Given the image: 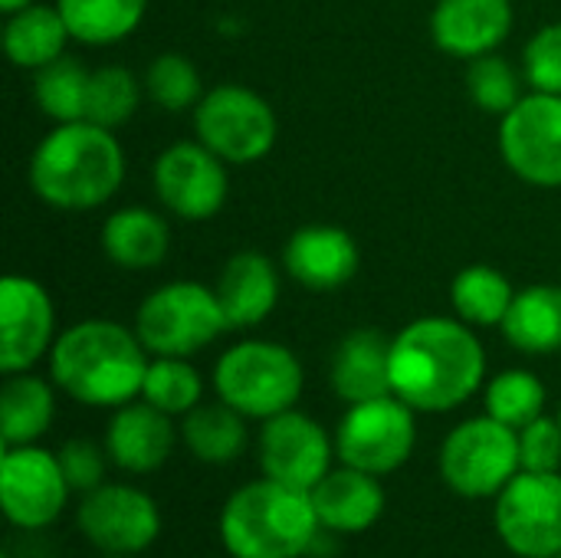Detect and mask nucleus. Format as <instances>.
<instances>
[{"label":"nucleus","instance_id":"f257e3e1","mask_svg":"<svg viewBox=\"0 0 561 558\" xmlns=\"http://www.w3.org/2000/svg\"><path fill=\"white\" fill-rule=\"evenodd\" d=\"M483 378L486 352L463 319L424 316L391 339V391L421 414L467 405Z\"/></svg>","mask_w":561,"mask_h":558},{"label":"nucleus","instance_id":"f03ea898","mask_svg":"<svg viewBox=\"0 0 561 558\" xmlns=\"http://www.w3.org/2000/svg\"><path fill=\"white\" fill-rule=\"evenodd\" d=\"M148 349L115 319H82L62 329L49 349L53 385L89 408H122L141 398Z\"/></svg>","mask_w":561,"mask_h":558},{"label":"nucleus","instance_id":"7ed1b4c3","mask_svg":"<svg viewBox=\"0 0 561 558\" xmlns=\"http://www.w3.org/2000/svg\"><path fill=\"white\" fill-rule=\"evenodd\" d=\"M33 194L66 214H82L108 204L125 181V148L89 118L62 122L33 148L26 168Z\"/></svg>","mask_w":561,"mask_h":558},{"label":"nucleus","instance_id":"20e7f679","mask_svg":"<svg viewBox=\"0 0 561 558\" xmlns=\"http://www.w3.org/2000/svg\"><path fill=\"white\" fill-rule=\"evenodd\" d=\"M319 529L312 497L270 477L240 487L220 513V539L233 558H299Z\"/></svg>","mask_w":561,"mask_h":558},{"label":"nucleus","instance_id":"39448f33","mask_svg":"<svg viewBox=\"0 0 561 558\" xmlns=\"http://www.w3.org/2000/svg\"><path fill=\"white\" fill-rule=\"evenodd\" d=\"M299 358L270 339H247L230 345L214 365L217 398L240 411L247 421H270L296 408L302 395Z\"/></svg>","mask_w":561,"mask_h":558},{"label":"nucleus","instance_id":"423d86ee","mask_svg":"<svg viewBox=\"0 0 561 558\" xmlns=\"http://www.w3.org/2000/svg\"><path fill=\"white\" fill-rule=\"evenodd\" d=\"M131 329L138 332L148 355L171 358H191L230 332L217 293L197 280H171L148 293L135 312Z\"/></svg>","mask_w":561,"mask_h":558},{"label":"nucleus","instance_id":"0eeeda50","mask_svg":"<svg viewBox=\"0 0 561 558\" xmlns=\"http://www.w3.org/2000/svg\"><path fill=\"white\" fill-rule=\"evenodd\" d=\"M279 135L273 105L250 86L220 82L194 109V138L233 168L263 161Z\"/></svg>","mask_w":561,"mask_h":558},{"label":"nucleus","instance_id":"6e6552de","mask_svg":"<svg viewBox=\"0 0 561 558\" xmlns=\"http://www.w3.org/2000/svg\"><path fill=\"white\" fill-rule=\"evenodd\" d=\"M519 470V431L490 414L457 424L440 447V477L463 500L500 497Z\"/></svg>","mask_w":561,"mask_h":558},{"label":"nucleus","instance_id":"1a4fd4ad","mask_svg":"<svg viewBox=\"0 0 561 558\" xmlns=\"http://www.w3.org/2000/svg\"><path fill=\"white\" fill-rule=\"evenodd\" d=\"M414 408L398 395L348 405L335 431V454L345 467L385 477L401 470L417 444Z\"/></svg>","mask_w":561,"mask_h":558},{"label":"nucleus","instance_id":"9d476101","mask_svg":"<svg viewBox=\"0 0 561 558\" xmlns=\"http://www.w3.org/2000/svg\"><path fill=\"white\" fill-rule=\"evenodd\" d=\"M230 164L204 141H174L151 164L158 204L184 224L210 220L230 197Z\"/></svg>","mask_w":561,"mask_h":558},{"label":"nucleus","instance_id":"9b49d317","mask_svg":"<svg viewBox=\"0 0 561 558\" xmlns=\"http://www.w3.org/2000/svg\"><path fill=\"white\" fill-rule=\"evenodd\" d=\"M500 155L533 187H561V95L526 92L500 118Z\"/></svg>","mask_w":561,"mask_h":558},{"label":"nucleus","instance_id":"f8f14e48","mask_svg":"<svg viewBox=\"0 0 561 558\" xmlns=\"http://www.w3.org/2000/svg\"><path fill=\"white\" fill-rule=\"evenodd\" d=\"M496 533L510 553L552 558L561 553V474L519 470L496 497Z\"/></svg>","mask_w":561,"mask_h":558},{"label":"nucleus","instance_id":"ddd939ff","mask_svg":"<svg viewBox=\"0 0 561 558\" xmlns=\"http://www.w3.org/2000/svg\"><path fill=\"white\" fill-rule=\"evenodd\" d=\"M0 500L7 520L20 529H43L56 523L69 500V483L59 467V457L33 444L3 447Z\"/></svg>","mask_w":561,"mask_h":558},{"label":"nucleus","instance_id":"4468645a","mask_svg":"<svg viewBox=\"0 0 561 558\" xmlns=\"http://www.w3.org/2000/svg\"><path fill=\"white\" fill-rule=\"evenodd\" d=\"M56 342V306L43 283L10 273L0 280V372H30L49 358Z\"/></svg>","mask_w":561,"mask_h":558},{"label":"nucleus","instance_id":"2eb2a0df","mask_svg":"<svg viewBox=\"0 0 561 558\" xmlns=\"http://www.w3.org/2000/svg\"><path fill=\"white\" fill-rule=\"evenodd\" d=\"M79 529L105 556H138L158 539L161 513L148 493L122 483H102L82 497Z\"/></svg>","mask_w":561,"mask_h":558},{"label":"nucleus","instance_id":"dca6fc26","mask_svg":"<svg viewBox=\"0 0 561 558\" xmlns=\"http://www.w3.org/2000/svg\"><path fill=\"white\" fill-rule=\"evenodd\" d=\"M335 441H329L325 428L316 424L302 411H283L263 421L260 434V467L263 477L286 483L293 490L312 493V487L332 470Z\"/></svg>","mask_w":561,"mask_h":558},{"label":"nucleus","instance_id":"f3484780","mask_svg":"<svg viewBox=\"0 0 561 558\" xmlns=\"http://www.w3.org/2000/svg\"><path fill=\"white\" fill-rule=\"evenodd\" d=\"M516 23L513 0H437L431 10V39L454 59L496 53Z\"/></svg>","mask_w":561,"mask_h":558},{"label":"nucleus","instance_id":"a211bd4d","mask_svg":"<svg viewBox=\"0 0 561 558\" xmlns=\"http://www.w3.org/2000/svg\"><path fill=\"white\" fill-rule=\"evenodd\" d=\"M362 266L355 237L332 224L299 227L283 247V270L309 293H332L352 283Z\"/></svg>","mask_w":561,"mask_h":558},{"label":"nucleus","instance_id":"6ab92c4d","mask_svg":"<svg viewBox=\"0 0 561 558\" xmlns=\"http://www.w3.org/2000/svg\"><path fill=\"white\" fill-rule=\"evenodd\" d=\"M171 451H174L171 414L158 411L145 398L115 408L105 431V454L115 467L128 474H154L164 467Z\"/></svg>","mask_w":561,"mask_h":558},{"label":"nucleus","instance_id":"aec40b11","mask_svg":"<svg viewBox=\"0 0 561 558\" xmlns=\"http://www.w3.org/2000/svg\"><path fill=\"white\" fill-rule=\"evenodd\" d=\"M279 289L283 283L276 263L256 250L233 253L224 263L214 286L227 329H253L263 319H270V312L279 303Z\"/></svg>","mask_w":561,"mask_h":558},{"label":"nucleus","instance_id":"412c9836","mask_svg":"<svg viewBox=\"0 0 561 558\" xmlns=\"http://www.w3.org/2000/svg\"><path fill=\"white\" fill-rule=\"evenodd\" d=\"M332 391L345 405L375 401L391 391V339L381 329H355L348 332L329 365Z\"/></svg>","mask_w":561,"mask_h":558},{"label":"nucleus","instance_id":"4be33fe9","mask_svg":"<svg viewBox=\"0 0 561 558\" xmlns=\"http://www.w3.org/2000/svg\"><path fill=\"white\" fill-rule=\"evenodd\" d=\"M309 497L322 529L332 533H365L385 513V490L378 477L345 464L339 470H329Z\"/></svg>","mask_w":561,"mask_h":558},{"label":"nucleus","instance_id":"5701e85b","mask_svg":"<svg viewBox=\"0 0 561 558\" xmlns=\"http://www.w3.org/2000/svg\"><path fill=\"white\" fill-rule=\"evenodd\" d=\"M102 253L112 266L128 273H145L164 263L171 250L168 220L151 207H118L105 217L99 230Z\"/></svg>","mask_w":561,"mask_h":558},{"label":"nucleus","instance_id":"b1692460","mask_svg":"<svg viewBox=\"0 0 561 558\" xmlns=\"http://www.w3.org/2000/svg\"><path fill=\"white\" fill-rule=\"evenodd\" d=\"M72 39L56 3H30L16 13H7L3 23V53L16 69H43L66 56V43Z\"/></svg>","mask_w":561,"mask_h":558},{"label":"nucleus","instance_id":"393cba45","mask_svg":"<svg viewBox=\"0 0 561 558\" xmlns=\"http://www.w3.org/2000/svg\"><path fill=\"white\" fill-rule=\"evenodd\" d=\"M500 329L516 352L526 355L561 352V286L533 283L526 289H516V299Z\"/></svg>","mask_w":561,"mask_h":558},{"label":"nucleus","instance_id":"a878e982","mask_svg":"<svg viewBox=\"0 0 561 558\" xmlns=\"http://www.w3.org/2000/svg\"><path fill=\"white\" fill-rule=\"evenodd\" d=\"M3 378L7 382L0 388V441L3 447L36 444L56 418L53 388L30 372H16Z\"/></svg>","mask_w":561,"mask_h":558},{"label":"nucleus","instance_id":"bb28decb","mask_svg":"<svg viewBox=\"0 0 561 558\" xmlns=\"http://www.w3.org/2000/svg\"><path fill=\"white\" fill-rule=\"evenodd\" d=\"M181 437L197 460L224 467L247 451V418L233 411L227 401H201L194 411L184 414Z\"/></svg>","mask_w":561,"mask_h":558},{"label":"nucleus","instance_id":"cd10ccee","mask_svg":"<svg viewBox=\"0 0 561 558\" xmlns=\"http://www.w3.org/2000/svg\"><path fill=\"white\" fill-rule=\"evenodd\" d=\"M69 33L82 46H115L128 39L145 13L148 0H56Z\"/></svg>","mask_w":561,"mask_h":558},{"label":"nucleus","instance_id":"c85d7f7f","mask_svg":"<svg viewBox=\"0 0 561 558\" xmlns=\"http://www.w3.org/2000/svg\"><path fill=\"white\" fill-rule=\"evenodd\" d=\"M513 299H516L513 283L490 263H470L450 283V306L457 319H463L473 329L503 326Z\"/></svg>","mask_w":561,"mask_h":558},{"label":"nucleus","instance_id":"c756f323","mask_svg":"<svg viewBox=\"0 0 561 558\" xmlns=\"http://www.w3.org/2000/svg\"><path fill=\"white\" fill-rule=\"evenodd\" d=\"M89 76H92V69H85L72 56H59L56 62L36 69L33 72V99H36L39 112L46 118H53L56 125L82 122L85 105H89Z\"/></svg>","mask_w":561,"mask_h":558},{"label":"nucleus","instance_id":"7c9ffc66","mask_svg":"<svg viewBox=\"0 0 561 558\" xmlns=\"http://www.w3.org/2000/svg\"><path fill=\"white\" fill-rule=\"evenodd\" d=\"M141 398L171 418H184L204 401V378L187 358L154 355L145 372Z\"/></svg>","mask_w":561,"mask_h":558},{"label":"nucleus","instance_id":"2f4dec72","mask_svg":"<svg viewBox=\"0 0 561 558\" xmlns=\"http://www.w3.org/2000/svg\"><path fill=\"white\" fill-rule=\"evenodd\" d=\"M145 95L171 112V115H181V112H194L197 102L204 99V79L197 72V66L184 56V53H161L148 62L145 69Z\"/></svg>","mask_w":561,"mask_h":558},{"label":"nucleus","instance_id":"473e14b6","mask_svg":"<svg viewBox=\"0 0 561 558\" xmlns=\"http://www.w3.org/2000/svg\"><path fill=\"white\" fill-rule=\"evenodd\" d=\"M141 92H145V82L131 69H125V66H99L89 76L85 118L115 132L138 112Z\"/></svg>","mask_w":561,"mask_h":558},{"label":"nucleus","instance_id":"72a5a7b5","mask_svg":"<svg viewBox=\"0 0 561 558\" xmlns=\"http://www.w3.org/2000/svg\"><path fill=\"white\" fill-rule=\"evenodd\" d=\"M486 414L523 431L546 414V385L526 368H506L486 385Z\"/></svg>","mask_w":561,"mask_h":558},{"label":"nucleus","instance_id":"f704fd0d","mask_svg":"<svg viewBox=\"0 0 561 558\" xmlns=\"http://www.w3.org/2000/svg\"><path fill=\"white\" fill-rule=\"evenodd\" d=\"M523 82H526V76L506 56H500V49L467 62V95L486 115L503 118L526 95Z\"/></svg>","mask_w":561,"mask_h":558},{"label":"nucleus","instance_id":"c9c22d12","mask_svg":"<svg viewBox=\"0 0 561 558\" xmlns=\"http://www.w3.org/2000/svg\"><path fill=\"white\" fill-rule=\"evenodd\" d=\"M523 76L533 92L561 95V23L539 26L523 49Z\"/></svg>","mask_w":561,"mask_h":558},{"label":"nucleus","instance_id":"e433bc0d","mask_svg":"<svg viewBox=\"0 0 561 558\" xmlns=\"http://www.w3.org/2000/svg\"><path fill=\"white\" fill-rule=\"evenodd\" d=\"M519 464L533 474H559L561 467V424L559 418H536L519 431Z\"/></svg>","mask_w":561,"mask_h":558},{"label":"nucleus","instance_id":"4c0bfd02","mask_svg":"<svg viewBox=\"0 0 561 558\" xmlns=\"http://www.w3.org/2000/svg\"><path fill=\"white\" fill-rule=\"evenodd\" d=\"M56 457H59V467L66 474L69 490L89 493V490L102 487L105 457H102V451L92 441H69V444H62V451Z\"/></svg>","mask_w":561,"mask_h":558},{"label":"nucleus","instance_id":"58836bf2","mask_svg":"<svg viewBox=\"0 0 561 558\" xmlns=\"http://www.w3.org/2000/svg\"><path fill=\"white\" fill-rule=\"evenodd\" d=\"M30 3H36V0H0V10H3V13H16V10H23V7H30Z\"/></svg>","mask_w":561,"mask_h":558},{"label":"nucleus","instance_id":"ea45409f","mask_svg":"<svg viewBox=\"0 0 561 558\" xmlns=\"http://www.w3.org/2000/svg\"><path fill=\"white\" fill-rule=\"evenodd\" d=\"M102 558H135V556H102Z\"/></svg>","mask_w":561,"mask_h":558},{"label":"nucleus","instance_id":"a19ab883","mask_svg":"<svg viewBox=\"0 0 561 558\" xmlns=\"http://www.w3.org/2000/svg\"><path fill=\"white\" fill-rule=\"evenodd\" d=\"M559 424H561V408H559Z\"/></svg>","mask_w":561,"mask_h":558},{"label":"nucleus","instance_id":"79ce46f5","mask_svg":"<svg viewBox=\"0 0 561 558\" xmlns=\"http://www.w3.org/2000/svg\"><path fill=\"white\" fill-rule=\"evenodd\" d=\"M552 558H561V553H559V556H552Z\"/></svg>","mask_w":561,"mask_h":558},{"label":"nucleus","instance_id":"37998d69","mask_svg":"<svg viewBox=\"0 0 561 558\" xmlns=\"http://www.w3.org/2000/svg\"><path fill=\"white\" fill-rule=\"evenodd\" d=\"M3 558H10V556H3Z\"/></svg>","mask_w":561,"mask_h":558}]
</instances>
